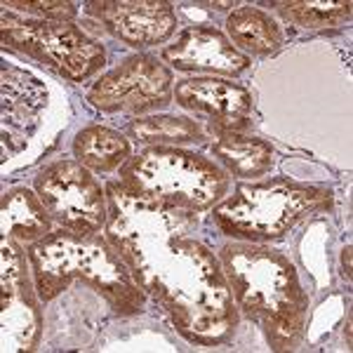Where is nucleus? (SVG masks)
I'll return each mask as SVG.
<instances>
[{
    "label": "nucleus",
    "mask_w": 353,
    "mask_h": 353,
    "mask_svg": "<svg viewBox=\"0 0 353 353\" xmlns=\"http://www.w3.org/2000/svg\"><path fill=\"white\" fill-rule=\"evenodd\" d=\"M106 238L134 283L170 313L181 337L217 346L236 332L238 306L221 261L203 241L196 212L106 186Z\"/></svg>",
    "instance_id": "nucleus-1"
},
{
    "label": "nucleus",
    "mask_w": 353,
    "mask_h": 353,
    "mask_svg": "<svg viewBox=\"0 0 353 353\" xmlns=\"http://www.w3.org/2000/svg\"><path fill=\"white\" fill-rule=\"evenodd\" d=\"M219 261L238 311L261 323L273 351L294 349L304 334L309 297L290 259L264 245L229 243Z\"/></svg>",
    "instance_id": "nucleus-2"
},
{
    "label": "nucleus",
    "mask_w": 353,
    "mask_h": 353,
    "mask_svg": "<svg viewBox=\"0 0 353 353\" xmlns=\"http://www.w3.org/2000/svg\"><path fill=\"white\" fill-rule=\"evenodd\" d=\"M26 257L41 301H52L73 281H83L104 294L116 313L132 316L144 306L141 288L106 236L52 231L28 245Z\"/></svg>",
    "instance_id": "nucleus-3"
},
{
    "label": "nucleus",
    "mask_w": 353,
    "mask_h": 353,
    "mask_svg": "<svg viewBox=\"0 0 353 353\" xmlns=\"http://www.w3.org/2000/svg\"><path fill=\"white\" fill-rule=\"evenodd\" d=\"M118 184L134 196L161 201L174 208L203 212L229 193V172L210 158L174 146H151L130 156L121 168Z\"/></svg>",
    "instance_id": "nucleus-4"
},
{
    "label": "nucleus",
    "mask_w": 353,
    "mask_h": 353,
    "mask_svg": "<svg viewBox=\"0 0 353 353\" xmlns=\"http://www.w3.org/2000/svg\"><path fill=\"white\" fill-rule=\"evenodd\" d=\"M332 193L323 186H309L290 179H271L257 184H238L231 198L214 208V221L233 238L271 241L313 212L330 208Z\"/></svg>",
    "instance_id": "nucleus-5"
},
{
    "label": "nucleus",
    "mask_w": 353,
    "mask_h": 353,
    "mask_svg": "<svg viewBox=\"0 0 353 353\" xmlns=\"http://www.w3.org/2000/svg\"><path fill=\"white\" fill-rule=\"evenodd\" d=\"M3 43L73 83H83L104 66V48L68 21L3 17Z\"/></svg>",
    "instance_id": "nucleus-6"
},
{
    "label": "nucleus",
    "mask_w": 353,
    "mask_h": 353,
    "mask_svg": "<svg viewBox=\"0 0 353 353\" xmlns=\"http://www.w3.org/2000/svg\"><path fill=\"white\" fill-rule=\"evenodd\" d=\"M36 191L50 217L73 233H97L109 219L101 184L76 161H59L36 176Z\"/></svg>",
    "instance_id": "nucleus-7"
},
{
    "label": "nucleus",
    "mask_w": 353,
    "mask_h": 353,
    "mask_svg": "<svg viewBox=\"0 0 353 353\" xmlns=\"http://www.w3.org/2000/svg\"><path fill=\"white\" fill-rule=\"evenodd\" d=\"M172 71L156 57L137 54L97 81L88 101L106 113H146L172 101Z\"/></svg>",
    "instance_id": "nucleus-8"
},
{
    "label": "nucleus",
    "mask_w": 353,
    "mask_h": 353,
    "mask_svg": "<svg viewBox=\"0 0 353 353\" xmlns=\"http://www.w3.org/2000/svg\"><path fill=\"white\" fill-rule=\"evenodd\" d=\"M26 259L14 238L3 236V344L14 351H33L41 337V294Z\"/></svg>",
    "instance_id": "nucleus-9"
},
{
    "label": "nucleus",
    "mask_w": 353,
    "mask_h": 353,
    "mask_svg": "<svg viewBox=\"0 0 353 353\" xmlns=\"http://www.w3.org/2000/svg\"><path fill=\"white\" fill-rule=\"evenodd\" d=\"M88 12L118 41L149 48L168 41L176 28V14L163 0H104L90 3Z\"/></svg>",
    "instance_id": "nucleus-10"
},
{
    "label": "nucleus",
    "mask_w": 353,
    "mask_h": 353,
    "mask_svg": "<svg viewBox=\"0 0 353 353\" xmlns=\"http://www.w3.org/2000/svg\"><path fill=\"white\" fill-rule=\"evenodd\" d=\"M172 99L181 109L208 116L217 134L243 132L250 125L252 94L236 83L219 78H189L176 83Z\"/></svg>",
    "instance_id": "nucleus-11"
},
{
    "label": "nucleus",
    "mask_w": 353,
    "mask_h": 353,
    "mask_svg": "<svg viewBox=\"0 0 353 353\" xmlns=\"http://www.w3.org/2000/svg\"><path fill=\"white\" fill-rule=\"evenodd\" d=\"M163 59L176 71H203L233 78L250 68L248 57L233 48L224 33L208 26H193L181 31L176 43L163 50Z\"/></svg>",
    "instance_id": "nucleus-12"
},
{
    "label": "nucleus",
    "mask_w": 353,
    "mask_h": 353,
    "mask_svg": "<svg viewBox=\"0 0 353 353\" xmlns=\"http://www.w3.org/2000/svg\"><path fill=\"white\" fill-rule=\"evenodd\" d=\"M3 233L21 243H36L52 233V217L41 196L28 189H12L3 198Z\"/></svg>",
    "instance_id": "nucleus-13"
},
{
    "label": "nucleus",
    "mask_w": 353,
    "mask_h": 353,
    "mask_svg": "<svg viewBox=\"0 0 353 353\" xmlns=\"http://www.w3.org/2000/svg\"><path fill=\"white\" fill-rule=\"evenodd\" d=\"M212 156L224 165L226 172L245 179H257L273 168L271 144L257 137H245L243 132L219 134V139L212 144Z\"/></svg>",
    "instance_id": "nucleus-14"
},
{
    "label": "nucleus",
    "mask_w": 353,
    "mask_h": 353,
    "mask_svg": "<svg viewBox=\"0 0 353 353\" xmlns=\"http://www.w3.org/2000/svg\"><path fill=\"white\" fill-rule=\"evenodd\" d=\"M48 104V92L41 81L14 66H3V121L12 128H24Z\"/></svg>",
    "instance_id": "nucleus-15"
},
{
    "label": "nucleus",
    "mask_w": 353,
    "mask_h": 353,
    "mask_svg": "<svg viewBox=\"0 0 353 353\" xmlns=\"http://www.w3.org/2000/svg\"><path fill=\"white\" fill-rule=\"evenodd\" d=\"M73 153L85 168L97 170V172H113L128 163L130 141L111 128L90 125L83 132H78L73 141Z\"/></svg>",
    "instance_id": "nucleus-16"
},
{
    "label": "nucleus",
    "mask_w": 353,
    "mask_h": 353,
    "mask_svg": "<svg viewBox=\"0 0 353 353\" xmlns=\"http://www.w3.org/2000/svg\"><path fill=\"white\" fill-rule=\"evenodd\" d=\"M226 31H229V38L238 48L259 57L278 52L283 41H285L276 21L257 8L233 10L229 19H226Z\"/></svg>",
    "instance_id": "nucleus-17"
},
{
    "label": "nucleus",
    "mask_w": 353,
    "mask_h": 353,
    "mask_svg": "<svg viewBox=\"0 0 353 353\" xmlns=\"http://www.w3.org/2000/svg\"><path fill=\"white\" fill-rule=\"evenodd\" d=\"M128 132L132 139L141 144H189V141H203L205 132L196 121L189 118H174V116H151V118H137L128 125Z\"/></svg>",
    "instance_id": "nucleus-18"
},
{
    "label": "nucleus",
    "mask_w": 353,
    "mask_h": 353,
    "mask_svg": "<svg viewBox=\"0 0 353 353\" xmlns=\"http://www.w3.org/2000/svg\"><path fill=\"white\" fill-rule=\"evenodd\" d=\"M285 19L306 28H325L339 26L351 19V8L346 3H321V0H290V3H273Z\"/></svg>",
    "instance_id": "nucleus-19"
},
{
    "label": "nucleus",
    "mask_w": 353,
    "mask_h": 353,
    "mask_svg": "<svg viewBox=\"0 0 353 353\" xmlns=\"http://www.w3.org/2000/svg\"><path fill=\"white\" fill-rule=\"evenodd\" d=\"M5 8H14L28 14H38L41 19H48V21H68L78 14L76 5L61 3V0H36V3H17V0H10V3H5Z\"/></svg>",
    "instance_id": "nucleus-20"
},
{
    "label": "nucleus",
    "mask_w": 353,
    "mask_h": 353,
    "mask_svg": "<svg viewBox=\"0 0 353 353\" xmlns=\"http://www.w3.org/2000/svg\"><path fill=\"white\" fill-rule=\"evenodd\" d=\"M344 266H346V276H351V248L344 250Z\"/></svg>",
    "instance_id": "nucleus-21"
},
{
    "label": "nucleus",
    "mask_w": 353,
    "mask_h": 353,
    "mask_svg": "<svg viewBox=\"0 0 353 353\" xmlns=\"http://www.w3.org/2000/svg\"><path fill=\"white\" fill-rule=\"evenodd\" d=\"M208 8H214V10H226V8H236V3H208Z\"/></svg>",
    "instance_id": "nucleus-22"
}]
</instances>
